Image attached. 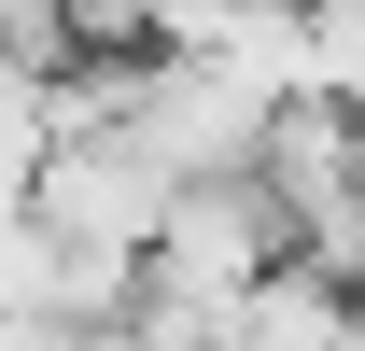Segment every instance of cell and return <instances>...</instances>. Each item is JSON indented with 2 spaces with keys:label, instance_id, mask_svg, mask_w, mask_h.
<instances>
[{
  "label": "cell",
  "instance_id": "cell-1",
  "mask_svg": "<svg viewBox=\"0 0 365 351\" xmlns=\"http://www.w3.org/2000/svg\"><path fill=\"white\" fill-rule=\"evenodd\" d=\"M267 267H295V239H281V211L239 169L225 183H169V211H155V239H140V309L239 323V295H253Z\"/></svg>",
  "mask_w": 365,
  "mask_h": 351
}]
</instances>
